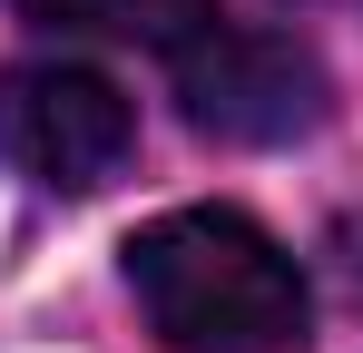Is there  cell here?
<instances>
[{"mask_svg":"<svg viewBox=\"0 0 363 353\" xmlns=\"http://www.w3.org/2000/svg\"><path fill=\"white\" fill-rule=\"evenodd\" d=\"M128 285L167 353H295L314 324L304 265L236 206H177L138 226Z\"/></svg>","mask_w":363,"mask_h":353,"instance_id":"1","label":"cell"},{"mask_svg":"<svg viewBox=\"0 0 363 353\" xmlns=\"http://www.w3.org/2000/svg\"><path fill=\"white\" fill-rule=\"evenodd\" d=\"M177 59V99L206 138L226 147H295L324 128L334 89H324V59L285 40V30H236V20H206Z\"/></svg>","mask_w":363,"mask_h":353,"instance_id":"2","label":"cell"},{"mask_svg":"<svg viewBox=\"0 0 363 353\" xmlns=\"http://www.w3.org/2000/svg\"><path fill=\"white\" fill-rule=\"evenodd\" d=\"M138 147V108L108 69H79V59H20L0 69V157L60 196L108 186Z\"/></svg>","mask_w":363,"mask_h":353,"instance_id":"3","label":"cell"},{"mask_svg":"<svg viewBox=\"0 0 363 353\" xmlns=\"http://www.w3.org/2000/svg\"><path fill=\"white\" fill-rule=\"evenodd\" d=\"M40 30H79V40H138V50H186L216 0H10Z\"/></svg>","mask_w":363,"mask_h":353,"instance_id":"4","label":"cell"},{"mask_svg":"<svg viewBox=\"0 0 363 353\" xmlns=\"http://www.w3.org/2000/svg\"><path fill=\"white\" fill-rule=\"evenodd\" d=\"M324 265H334V285L363 304V206H354V216H334V235H324Z\"/></svg>","mask_w":363,"mask_h":353,"instance_id":"5","label":"cell"}]
</instances>
